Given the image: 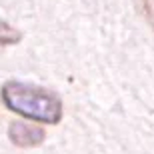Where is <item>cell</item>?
<instances>
[{"instance_id":"6da1fadb","label":"cell","mask_w":154,"mask_h":154,"mask_svg":"<svg viewBox=\"0 0 154 154\" xmlns=\"http://www.w3.org/2000/svg\"><path fill=\"white\" fill-rule=\"evenodd\" d=\"M0 98L10 112L42 124H58L64 114L60 96L42 86L6 82L0 90Z\"/></svg>"},{"instance_id":"7a4b0ae2","label":"cell","mask_w":154,"mask_h":154,"mask_svg":"<svg viewBox=\"0 0 154 154\" xmlns=\"http://www.w3.org/2000/svg\"><path fill=\"white\" fill-rule=\"evenodd\" d=\"M8 138L10 142L18 148H32L44 142L46 132L44 128L32 124V122H24V120H14L8 126Z\"/></svg>"},{"instance_id":"3957f363","label":"cell","mask_w":154,"mask_h":154,"mask_svg":"<svg viewBox=\"0 0 154 154\" xmlns=\"http://www.w3.org/2000/svg\"><path fill=\"white\" fill-rule=\"evenodd\" d=\"M16 42H20V32L6 20H0V46L16 44Z\"/></svg>"},{"instance_id":"277c9868","label":"cell","mask_w":154,"mask_h":154,"mask_svg":"<svg viewBox=\"0 0 154 154\" xmlns=\"http://www.w3.org/2000/svg\"><path fill=\"white\" fill-rule=\"evenodd\" d=\"M148 2H150V8H154V0H148Z\"/></svg>"}]
</instances>
